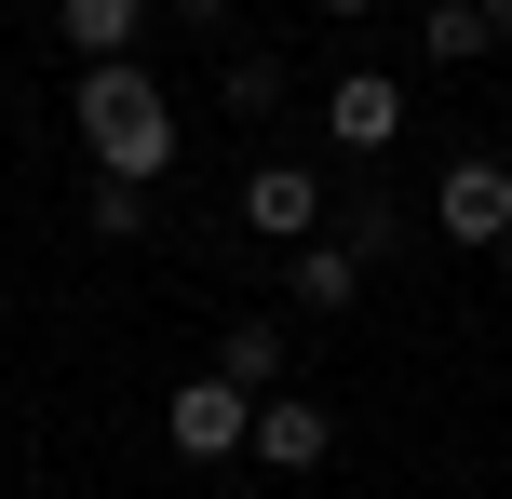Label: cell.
<instances>
[{"label": "cell", "instance_id": "cell-11", "mask_svg": "<svg viewBox=\"0 0 512 499\" xmlns=\"http://www.w3.org/2000/svg\"><path fill=\"white\" fill-rule=\"evenodd\" d=\"M81 216H95L108 243H135V230H149V176H95V189H81Z\"/></svg>", "mask_w": 512, "mask_h": 499}, {"label": "cell", "instance_id": "cell-12", "mask_svg": "<svg viewBox=\"0 0 512 499\" xmlns=\"http://www.w3.org/2000/svg\"><path fill=\"white\" fill-rule=\"evenodd\" d=\"M337 216H351V230H337V243H351V257H364V270H378V257H391V243H405V216H391V203H378V189H364V203H337Z\"/></svg>", "mask_w": 512, "mask_h": 499}, {"label": "cell", "instance_id": "cell-15", "mask_svg": "<svg viewBox=\"0 0 512 499\" xmlns=\"http://www.w3.org/2000/svg\"><path fill=\"white\" fill-rule=\"evenodd\" d=\"M176 14H189V27H216V14H230V0H176Z\"/></svg>", "mask_w": 512, "mask_h": 499}, {"label": "cell", "instance_id": "cell-7", "mask_svg": "<svg viewBox=\"0 0 512 499\" xmlns=\"http://www.w3.org/2000/svg\"><path fill=\"white\" fill-rule=\"evenodd\" d=\"M283 270H297V311H351L364 297V257L337 230H310V243H283Z\"/></svg>", "mask_w": 512, "mask_h": 499}, {"label": "cell", "instance_id": "cell-9", "mask_svg": "<svg viewBox=\"0 0 512 499\" xmlns=\"http://www.w3.org/2000/svg\"><path fill=\"white\" fill-rule=\"evenodd\" d=\"M54 27H68V54L95 68V54H135V27H149V0H54Z\"/></svg>", "mask_w": 512, "mask_h": 499}, {"label": "cell", "instance_id": "cell-8", "mask_svg": "<svg viewBox=\"0 0 512 499\" xmlns=\"http://www.w3.org/2000/svg\"><path fill=\"white\" fill-rule=\"evenodd\" d=\"M203 365H216V378H243V392H297V378H283V324H256V311H243V324H216Z\"/></svg>", "mask_w": 512, "mask_h": 499}, {"label": "cell", "instance_id": "cell-14", "mask_svg": "<svg viewBox=\"0 0 512 499\" xmlns=\"http://www.w3.org/2000/svg\"><path fill=\"white\" fill-rule=\"evenodd\" d=\"M310 14H337V27H364V14H378V0H310Z\"/></svg>", "mask_w": 512, "mask_h": 499}, {"label": "cell", "instance_id": "cell-16", "mask_svg": "<svg viewBox=\"0 0 512 499\" xmlns=\"http://www.w3.org/2000/svg\"><path fill=\"white\" fill-rule=\"evenodd\" d=\"M486 27H499V41H512V0H486Z\"/></svg>", "mask_w": 512, "mask_h": 499}, {"label": "cell", "instance_id": "cell-1", "mask_svg": "<svg viewBox=\"0 0 512 499\" xmlns=\"http://www.w3.org/2000/svg\"><path fill=\"white\" fill-rule=\"evenodd\" d=\"M68 108H81V162H95V176H162V162H176V95H162L135 54H95Z\"/></svg>", "mask_w": 512, "mask_h": 499}, {"label": "cell", "instance_id": "cell-6", "mask_svg": "<svg viewBox=\"0 0 512 499\" xmlns=\"http://www.w3.org/2000/svg\"><path fill=\"white\" fill-rule=\"evenodd\" d=\"M243 459H270V473H324V459H337V419H324L310 392H256V446H243Z\"/></svg>", "mask_w": 512, "mask_h": 499}, {"label": "cell", "instance_id": "cell-17", "mask_svg": "<svg viewBox=\"0 0 512 499\" xmlns=\"http://www.w3.org/2000/svg\"><path fill=\"white\" fill-rule=\"evenodd\" d=\"M499 284H512V230H499Z\"/></svg>", "mask_w": 512, "mask_h": 499}, {"label": "cell", "instance_id": "cell-3", "mask_svg": "<svg viewBox=\"0 0 512 499\" xmlns=\"http://www.w3.org/2000/svg\"><path fill=\"white\" fill-rule=\"evenodd\" d=\"M432 230L445 243H472V257H499V230H512V162H445V189H432Z\"/></svg>", "mask_w": 512, "mask_h": 499}, {"label": "cell", "instance_id": "cell-13", "mask_svg": "<svg viewBox=\"0 0 512 499\" xmlns=\"http://www.w3.org/2000/svg\"><path fill=\"white\" fill-rule=\"evenodd\" d=\"M283 81H297L283 54H230V108H243V122H256V108H283Z\"/></svg>", "mask_w": 512, "mask_h": 499}, {"label": "cell", "instance_id": "cell-2", "mask_svg": "<svg viewBox=\"0 0 512 499\" xmlns=\"http://www.w3.org/2000/svg\"><path fill=\"white\" fill-rule=\"evenodd\" d=\"M162 432H176V459H243V446H256V392L216 378V365H189L176 405H162Z\"/></svg>", "mask_w": 512, "mask_h": 499}, {"label": "cell", "instance_id": "cell-10", "mask_svg": "<svg viewBox=\"0 0 512 499\" xmlns=\"http://www.w3.org/2000/svg\"><path fill=\"white\" fill-rule=\"evenodd\" d=\"M418 54H432V68H472V54H499L486 0H432V14H418Z\"/></svg>", "mask_w": 512, "mask_h": 499}, {"label": "cell", "instance_id": "cell-4", "mask_svg": "<svg viewBox=\"0 0 512 499\" xmlns=\"http://www.w3.org/2000/svg\"><path fill=\"white\" fill-rule=\"evenodd\" d=\"M324 135H337L351 162H378L391 135H405V81H391V68H337V95H324Z\"/></svg>", "mask_w": 512, "mask_h": 499}, {"label": "cell", "instance_id": "cell-5", "mask_svg": "<svg viewBox=\"0 0 512 499\" xmlns=\"http://www.w3.org/2000/svg\"><path fill=\"white\" fill-rule=\"evenodd\" d=\"M324 176H310V162H256V176H243V230L256 243H310V230H324Z\"/></svg>", "mask_w": 512, "mask_h": 499}]
</instances>
